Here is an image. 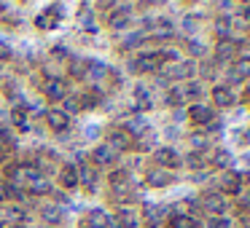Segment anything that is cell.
<instances>
[{"label":"cell","instance_id":"cell-32","mask_svg":"<svg viewBox=\"0 0 250 228\" xmlns=\"http://www.w3.org/2000/svg\"><path fill=\"white\" fill-rule=\"evenodd\" d=\"M212 161H215V167H223V169H226L229 164H231V153H229V151H218Z\"/></svg>","mask_w":250,"mask_h":228},{"label":"cell","instance_id":"cell-7","mask_svg":"<svg viewBox=\"0 0 250 228\" xmlns=\"http://www.w3.org/2000/svg\"><path fill=\"white\" fill-rule=\"evenodd\" d=\"M202 201H205V207H207V209H210L215 217H221L223 212H226V199H223L218 190H210V193H205V199H202Z\"/></svg>","mask_w":250,"mask_h":228},{"label":"cell","instance_id":"cell-39","mask_svg":"<svg viewBox=\"0 0 250 228\" xmlns=\"http://www.w3.org/2000/svg\"><path fill=\"white\" fill-rule=\"evenodd\" d=\"M191 145H194V151H205V148H207V140H205L202 134H194V137H191Z\"/></svg>","mask_w":250,"mask_h":228},{"label":"cell","instance_id":"cell-13","mask_svg":"<svg viewBox=\"0 0 250 228\" xmlns=\"http://www.w3.org/2000/svg\"><path fill=\"white\" fill-rule=\"evenodd\" d=\"M237 57V43H231V40H218L215 46V59L218 62H229Z\"/></svg>","mask_w":250,"mask_h":228},{"label":"cell","instance_id":"cell-17","mask_svg":"<svg viewBox=\"0 0 250 228\" xmlns=\"http://www.w3.org/2000/svg\"><path fill=\"white\" fill-rule=\"evenodd\" d=\"M105 73H108V67H105L100 59H94V62H89V65H86V73H83V78H86V81H92V83H97V81H103Z\"/></svg>","mask_w":250,"mask_h":228},{"label":"cell","instance_id":"cell-38","mask_svg":"<svg viewBox=\"0 0 250 228\" xmlns=\"http://www.w3.org/2000/svg\"><path fill=\"white\" fill-rule=\"evenodd\" d=\"M183 30H188V33H196V17H194V14L183 17Z\"/></svg>","mask_w":250,"mask_h":228},{"label":"cell","instance_id":"cell-1","mask_svg":"<svg viewBox=\"0 0 250 228\" xmlns=\"http://www.w3.org/2000/svg\"><path fill=\"white\" fill-rule=\"evenodd\" d=\"M153 161L159 164V169L180 167V156H178L175 148H159V151H153Z\"/></svg>","mask_w":250,"mask_h":228},{"label":"cell","instance_id":"cell-52","mask_svg":"<svg viewBox=\"0 0 250 228\" xmlns=\"http://www.w3.org/2000/svg\"><path fill=\"white\" fill-rule=\"evenodd\" d=\"M0 201H6V185L0 183Z\"/></svg>","mask_w":250,"mask_h":228},{"label":"cell","instance_id":"cell-23","mask_svg":"<svg viewBox=\"0 0 250 228\" xmlns=\"http://www.w3.org/2000/svg\"><path fill=\"white\" fill-rule=\"evenodd\" d=\"M169 76H172V78H188V76H194V62H183V65H172V70H169Z\"/></svg>","mask_w":250,"mask_h":228},{"label":"cell","instance_id":"cell-22","mask_svg":"<svg viewBox=\"0 0 250 228\" xmlns=\"http://www.w3.org/2000/svg\"><path fill=\"white\" fill-rule=\"evenodd\" d=\"M172 228H202V223H196L191 215H175L172 217Z\"/></svg>","mask_w":250,"mask_h":228},{"label":"cell","instance_id":"cell-41","mask_svg":"<svg viewBox=\"0 0 250 228\" xmlns=\"http://www.w3.org/2000/svg\"><path fill=\"white\" fill-rule=\"evenodd\" d=\"M186 46H188V54H191V57H199L202 51H205V49H202V43H199V40H188Z\"/></svg>","mask_w":250,"mask_h":228},{"label":"cell","instance_id":"cell-11","mask_svg":"<svg viewBox=\"0 0 250 228\" xmlns=\"http://www.w3.org/2000/svg\"><path fill=\"white\" fill-rule=\"evenodd\" d=\"M92 158H94V164H97V167H113L116 153L110 151L108 145H97V148H94V153H92Z\"/></svg>","mask_w":250,"mask_h":228},{"label":"cell","instance_id":"cell-46","mask_svg":"<svg viewBox=\"0 0 250 228\" xmlns=\"http://www.w3.org/2000/svg\"><path fill=\"white\" fill-rule=\"evenodd\" d=\"M239 207H242V209H248V212H250V193L239 196Z\"/></svg>","mask_w":250,"mask_h":228},{"label":"cell","instance_id":"cell-44","mask_svg":"<svg viewBox=\"0 0 250 228\" xmlns=\"http://www.w3.org/2000/svg\"><path fill=\"white\" fill-rule=\"evenodd\" d=\"M153 142H156V137H153V134H146V137H143V142H140V151H148V148H153Z\"/></svg>","mask_w":250,"mask_h":228},{"label":"cell","instance_id":"cell-26","mask_svg":"<svg viewBox=\"0 0 250 228\" xmlns=\"http://www.w3.org/2000/svg\"><path fill=\"white\" fill-rule=\"evenodd\" d=\"M234 73H237L242 81H248V78H250V57H242V59H237V65H234Z\"/></svg>","mask_w":250,"mask_h":228},{"label":"cell","instance_id":"cell-42","mask_svg":"<svg viewBox=\"0 0 250 228\" xmlns=\"http://www.w3.org/2000/svg\"><path fill=\"white\" fill-rule=\"evenodd\" d=\"M51 57H54V59H67V49L65 46H57V49H51Z\"/></svg>","mask_w":250,"mask_h":228},{"label":"cell","instance_id":"cell-29","mask_svg":"<svg viewBox=\"0 0 250 228\" xmlns=\"http://www.w3.org/2000/svg\"><path fill=\"white\" fill-rule=\"evenodd\" d=\"M86 65H89V62H83V59H78V57H73V65H70V76L81 78L83 73H86Z\"/></svg>","mask_w":250,"mask_h":228},{"label":"cell","instance_id":"cell-33","mask_svg":"<svg viewBox=\"0 0 250 228\" xmlns=\"http://www.w3.org/2000/svg\"><path fill=\"white\" fill-rule=\"evenodd\" d=\"M49 190H51V185L46 183V180H38V183H33V185H30V193H35V196L49 193Z\"/></svg>","mask_w":250,"mask_h":228},{"label":"cell","instance_id":"cell-47","mask_svg":"<svg viewBox=\"0 0 250 228\" xmlns=\"http://www.w3.org/2000/svg\"><path fill=\"white\" fill-rule=\"evenodd\" d=\"M153 83H156V86H167V76H156V78H153Z\"/></svg>","mask_w":250,"mask_h":228},{"label":"cell","instance_id":"cell-31","mask_svg":"<svg viewBox=\"0 0 250 228\" xmlns=\"http://www.w3.org/2000/svg\"><path fill=\"white\" fill-rule=\"evenodd\" d=\"M81 27L89 33H97V22H94V14H81Z\"/></svg>","mask_w":250,"mask_h":228},{"label":"cell","instance_id":"cell-54","mask_svg":"<svg viewBox=\"0 0 250 228\" xmlns=\"http://www.w3.org/2000/svg\"><path fill=\"white\" fill-rule=\"evenodd\" d=\"M0 158H3V151H0Z\"/></svg>","mask_w":250,"mask_h":228},{"label":"cell","instance_id":"cell-20","mask_svg":"<svg viewBox=\"0 0 250 228\" xmlns=\"http://www.w3.org/2000/svg\"><path fill=\"white\" fill-rule=\"evenodd\" d=\"M6 220L8 223H27V209L24 207H6Z\"/></svg>","mask_w":250,"mask_h":228},{"label":"cell","instance_id":"cell-51","mask_svg":"<svg viewBox=\"0 0 250 228\" xmlns=\"http://www.w3.org/2000/svg\"><path fill=\"white\" fill-rule=\"evenodd\" d=\"M186 118V110H175V121H183Z\"/></svg>","mask_w":250,"mask_h":228},{"label":"cell","instance_id":"cell-4","mask_svg":"<svg viewBox=\"0 0 250 228\" xmlns=\"http://www.w3.org/2000/svg\"><path fill=\"white\" fill-rule=\"evenodd\" d=\"M129 145H132V137L126 134L124 129H110V132H108V148H110L113 153L126 151Z\"/></svg>","mask_w":250,"mask_h":228},{"label":"cell","instance_id":"cell-24","mask_svg":"<svg viewBox=\"0 0 250 228\" xmlns=\"http://www.w3.org/2000/svg\"><path fill=\"white\" fill-rule=\"evenodd\" d=\"M146 43V33L143 30H137V33H129L124 38V49H137V46H143Z\"/></svg>","mask_w":250,"mask_h":228},{"label":"cell","instance_id":"cell-37","mask_svg":"<svg viewBox=\"0 0 250 228\" xmlns=\"http://www.w3.org/2000/svg\"><path fill=\"white\" fill-rule=\"evenodd\" d=\"M186 164H188L191 169H202V167H205V161H202V156H196V153H191V156L186 158Z\"/></svg>","mask_w":250,"mask_h":228},{"label":"cell","instance_id":"cell-6","mask_svg":"<svg viewBox=\"0 0 250 228\" xmlns=\"http://www.w3.org/2000/svg\"><path fill=\"white\" fill-rule=\"evenodd\" d=\"M186 115H188L191 121H196V124H210L212 121V108L210 105H205V102H196V105H191L188 110H186Z\"/></svg>","mask_w":250,"mask_h":228},{"label":"cell","instance_id":"cell-18","mask_svg":"<svg viewBox=\"0 0 250 228\" xmlns=\"http://www.w3.org/2000/svg\"><path fill=\"white\" fill-rule=\"evenodd\" d=\"M212 99H215L218 108H231L234 99H237V97H234V94L229 92L226 86H215V89H212Z\"/></svg>","mask_w":250,"mask_h":228},{"label":"cell","instance_id":"cell-49","mask_svg":"<svg viewBox=\"0 0 250 228\" xmlns=\"http://www.w3.org/2000/svg\"><path fill=\"white\" fill-rule=\"evenodd\" d=\"M97 134H100L97 126H86V137H97Z\"/></svg>","mask_w":250,"mask_h":228},{"label":"cell","instance_id":"cell-30","mask_svg":"<svg viewBox=\"0 0 250 228\" xmlns=\"http://www.w3.org/2000/svg\"><path fill=\"white\" fill-rule=\"evenodd\" d=\"M167 105H183V89H169V94H167V99H164Z\"/></svg>","mask_w":250,"mask_h":228},{"label":"cell","instance_id":"cell-16","mask_svg":"<svg viewBox=\"0 0 250 228\" xmlns=\"http://www.w3.org/2000/svg\"><path fill=\"white\" fill-rule=\"evenodd\" d=\"M162 215H164V207H156V204H146V207H143V217H146L148 228H159Z\"/></svg>","mask_w":250,"mask_h":228},{"label":"cell","instance_id":"cell-35","mask_svg":"<svg viewBox=\"0 0 250 228\" xmlns=\"http://www.w3.org/2000/svg\"><path fill=\"white\" fill-rule=\"evenodd\" d=\"M156 59H169V62H175V65H178V59H180V51H175V49H164L162 54H156Z\"/></svg>","mask_w":250,"mask_h":228},{"label":"cell","instance_id":"cell-34","mask_svg":"<svg viewBox=\"0 0 250 228\" xmlns=\"http://www.w3.org/2000/svg\"><path fill=\"white\" fill-rule=\"evenodd\" d=\"M183 97H202V83L199 81H191L188 86H186Z\"/></svg>","mask_w":250,"mask_h":228},{"label":"cell","instance_id":"cell-10","mask_svg":"<svg viewBox=\"0 0 250 228\" xmlns=\"http://www.w3.org/2000/svg\"><path fill=\"white\" fill-rule=\"evenodd\" d=\"M146 180H148L151 188H167V185H172V174H169L167 169H151Z\"/></svg>","mask_w":250,"mask_h":228},{"label":"cell","instance_id":"cell-14","mask_svg":"<svg viewBox=\"0 0 250 228\" xmlns=\"http://www.w3.org/2000/svg\"><path fill=\"white\" fill-rule=\"evenodd\" d=\"M126 134H135V137H143V134H148V121H146V115H135V118H129L126 121Z\"/></svg>","mask_w":250,"mask_h":228},{"label":"cell","instance_id":"cell-48","mask_svg":"<svg viewBox=\"0 0 250 228\" xmlns=\"http://www.w3.org/2000/svg\"><path fill=\"white\" fill-rule=\"evenodd\" d=\"M178 134H180V132H178V126H169V129H167V137H169V140H175Z\"/></svg>","mask_w":250,"mask_h":228},{"label":"cell","instance_id":"cell-45","mask_svg":"<svg viewBox=\"0 0 250 228\" xmlns=\"http://www.w3.org/2000/svg\"><path fill=\"white\" fill-rule=\"evenodd\" d=\"M239 19H242V22H250V3L239 6Z\"/></svg>","mask_w":250,"mask_h":228},{"label":"cell","instance_id":"cell-5","mask_svg":"<svg viewBox=\"0 0 250 228\" xmlns=\"http://www.w3.org/2000/svg\"><path fill=\"white\" fill-rule=\"evenodd\" d=\"M46 124L54 132H65L70 126V115H65L60 108H51V110H46Z\"/></svg>","mask_w":250,"mask_h":228},{"label":"cell","instance_id":"cell-55","mask_svg":"<svg viewBox=\"0 0 250 228\" xmlns=\"http://www.w3.org/2000/svg\"><path fill=\"white\" fill-rule=\"evenodd\" d=\"M248 180H250V174H248Z\"/></svg>","mask_w":250,"mask_h":228},{"label":"cell","instance_id":"cell-25","mask_svg":"<svg viewBox=\"0 0 250 228\" xmlns=\"http://www.w3.org/2000/svg\"><path fill=\"white\" fill-rule=\"evenodd\" d=\"M3 185H6V199H19V201L27 199V193L19 188V183H3Z\"/></svg>","mask_w":250,"mask_h":228},{"label":"cell","instance_id":"cell-2","mask_svg":"<svg viewBox=\"0 0 250 228\" xmlns=\"http://www.w3.org/2000/svg\"><path fill=\"white\" fill-rule=\"evenodd\" d=\"M159 65L156 54H137L135 59H129V70L132 73H153Z\"/></svg>","mask_w":250,"mask_h":228},{"label":"cell","instance_id":"cell-28","mask_svg":"<svg viewBox=\"0 0 250 228\" xmlns=\"http://www.w3.org/2000/svg\"><path fill=\"white\" fill-rule=\"evenodd\" d=\"M129 27V17H119V14H110V30H126Z\"/></svg>","mask_w":250,"mask_h":228},{"label":"cell","instance_id":"cell-19","mask_svg":"<svg viewBox=\"0 0 250 228\" xmlns=\"http://www.w3.org/2000/svg\"><path fill=\"white\" fill-rule=\"evenodd\" d=\"M41 217H43L46 223H51V226H54V223L62 220V209L57 204H43V207H41Z\"/></svg>","mask_w":250,"mask_h":228},{"label":"cell","instance_id":"cell-53","mask_svg":"<svg viewBox=\"0 0 250 228\" xmlns=\"http://www.w3.org/2000/svg\"><path fill=\"white\" fill-rule=\"evenodd\" d=\"M242 161H245V164H250V153H245V156H242Z\"/></svg>","mask_w":250,"mask_h":228},{"label":"cell","instance_id":"cell-40","mask_svg":"<svg viewBox=\"0 0 250 228\" xmlns=\"http://www.w3.org/2000/svg\"><path fill=\"white\" fill-rule=\"evenodd\" d=\"M229 226H231L229 217H212L210 220V228H229Z\"/></svg>","mask_w":250,"mask_h":228},{"label":"cell","instance_id":"cell-21","mask_svg":"<svg viewBox=\"0 0 250 228\" xmlns=\"http://www.w3.org/2000/svg\"><path fill=\"white\" fill-rule=\"evenodd\" d=\"M94 180H97V172H94L92 167H83V169H78V183H83L89 190H94L97 185H94Z\"/></svg>","mask_w":250,"mask_h":228},{"label":"cell","instance_id":"cell-36","mask_svg":"<svg viewBox=\"0 0 250 228\" xmlns=\"http://www.w3.org/2000/svg\"><path fill=\"white\" fill-rule=\"evenodd\" d=\"M35 24H38L41 30H51V27H54L57 22H54V19H51V17H46V14H41V17L35 19Z\"/></svg>","mask_w":250,"mask_h":228},{"label":"cell","instance_id":"cell-43","mask_svg":"<svg viewBox=\"0 0 250 228\" xmlns=\"http://www.w3.org/2000/svg\"><path fill=\"white\" fill-rule=\"evenodd\" d=\"M234 140H237V145H250V134H248V132H237Z\"/></svg>","mask_w":250,"mask_h":228},{"label":"cell","instance_id":"cell-15","mask_svg":"<svg viewBox=\"0 0 250 228\" xmlns=\"http://www.w3.org/2000/svg\"><path fill=\"white\" fill-rule=\"evenodd\" d=\"M172 35H175V24L172 22H167V19H156V22H153V38L169 40Z\"/></svg>","mask_w":250,"mask_h":228},{"label":"cell","instance_id":"cell-3","mask_svg":"<svg viewBox=\"0 0 250 228\" xmlns=\"http://www.w3.org/2000/svg\"><path fill=\"white\" fill-rule=\"evenodd\" d=\"M43 94H46V99H65L67 97V83H65V78H49L46 81V86H43Z\"/></svg>","mask_w":250,"mask_h":228},{"label":"cell","instance_id":"cell-9","mask_svg":"<svg viewBox=\"0 0 250 228\" xmlns=\"http://www.w3.org/2000/svg\"><path fill=\"white\" fill-rule=\"evenodd\" d=\"M60 183H62V188H65V190L78 188V169H76V164H65V167H62Z\"/></svg>","mask_w":250,"mask_h":228},{"label":"cell","instance_id":"cell-8","mask_svg":"<svg viewBox=\"0 0 250 228\" xmlns=\"http://www.w3.org/2000/svg\"><path fill=\"white\" fill-rule=\"evenodd\" d=\"M83 228H110V215L105 209H92L86 215V223Z\"/></svg>","mask_w":250,"mask_h":228},{"label":"cell","instance_id":"cell-50","mask_svg":"<svg viewBox=\"0 0 250 228\" xmlns=\"http://www.w3.org/2000/svg\"><path fill=\"white\" fill-rule=\"evenodd\" d=\"M6 57H8V49H6V46H3V43H0V62L6 59Z\"/></svg>","mask_w":250,"mask_h":228},{"label":"cell","instance_id":"cell-12","mask_svg":"<svg viewBox=\"0 0 250 228\" xmlns=\"http://www.w3.org/2000/svg\"><path fill=\"white\" fill-rule=\"evenodd\" d=\"M239 185H242V174L239 172H223L221 174V190H226V193H237Z\"/></svg>","mask_w":250,"mask_h":228},{"label":"cell","instance_id":"cell-27","mask_svg":"<svg viewBox=\"0 0 250 228\" xmlns=\"http://www.w3.org/2000/svg\"><path fill=\"white\" fill-rule=\"evenodd\" d=\"M62 113L65 115H70V113H78V110H81V102H78V97H65L62 99Z\"/></svg>","mask_w":250,"mask_h":228}]
</instances>
